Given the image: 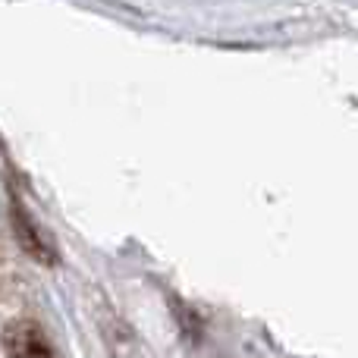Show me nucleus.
Here are the masks:
<instances>
[{
  "mask_svg": "<svg viewBox=\"0 0 358 358\" xmlns=\"http://www.w3.org/2000/svg\"><path fill=\"white\" fill-rule=\"evenodd\" d=\"M3 355L6 358H54L44 330L35 321H10L3 330Z\"/></svg>",
  "mask_w": 358,
  "mask_h": 358,
  "instance_id": "f257e3e1",
  "label": "nucleus"
}]
</instances>
